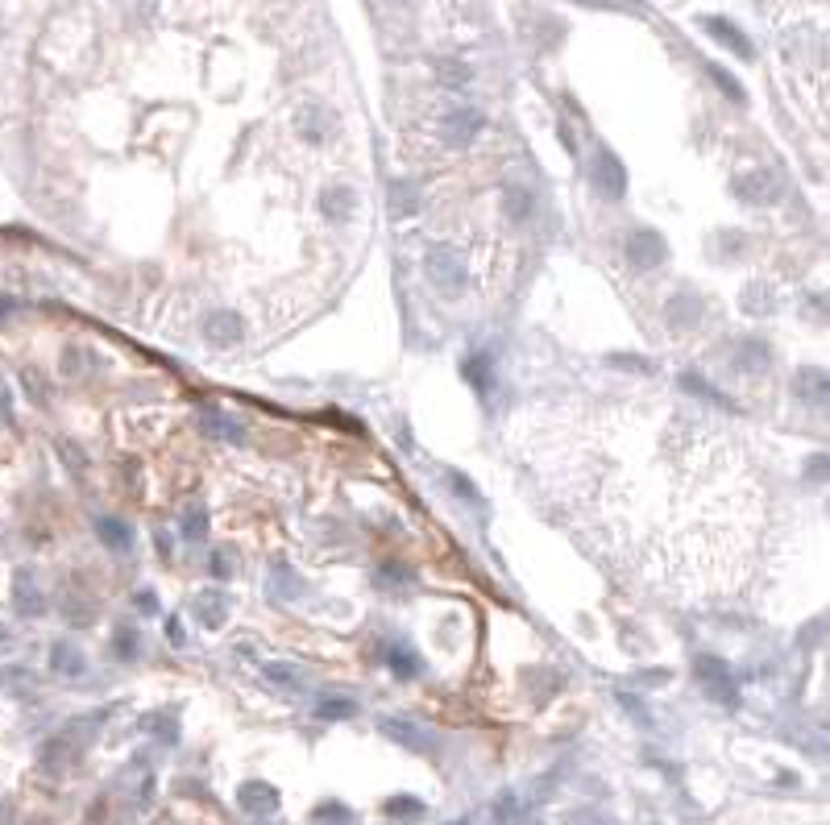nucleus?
<instances>
[{"label": "nucleus", "mask_w": 830, "mask_h": 825, "mask_svg": "<svg viewBox=\"0 0 830 825\" xmlns=\"http://www.w3.org/2000/svg\"><path fill=\"white\" fill-rule=\"evenodd\" d=\"M336 133H341V117L328 104H320V100H303L291 112V137L303 150H328L336 142Z\"/></svg>", "instance_id": "nucleus-1"}, {"label": "nucleus", "mask_w": 830, "mask_h": 825, "mask_svg": "<svg viewBox=\"0 0 830 825\" xmlns=\"http://www.w3.org/2000/svg\"><path fill=\"white\" fill-rule=\"evenodd\" d=\"M482 129H486V117H482L478 108H444L441 117H436L432 125V137L441 150H465V145H474L482 137Z\"/></svg>", "instance_id": "nucleus-2"}, {"label": "nucleus", "mask_w": 830, "mask_h": 825, "mask_svg": "<svg viewBox=\"0 0 830 825\" xmlns=\"http://www.w3.org/2000/svg\"><path fill=\"white\" fill-rule=\"evenodd\" d=\"M424 274L428 282H432L441 295H461V291L470 287V266H465V253L449 249V245H436V249H428L424 258Z\"/></svg>", "instance_id": "nucleus-3"}, {"label": "nucleus", "mask_w": 830, "mask_h": 825, "mask_svg": "<svg viewBox=\"0 0 830 825\" xmlns=\"http://www.w3.org/2000/svg\"><path fill=\"white\" fill-rule=\"evenodd\" d=\"M697 681H702V693L710 701H718V705H740V689H735V676L731 668L722 664L718 655H697L694 664Z\"/></svg>", "instance_id": "nucleus-4"}, {"label": "nucleus", "mask_w": 830, "mask_h": 825, "mask_svg": "<svg viewBox=\"0 0 830 825\" xmlns=\"http://www.w3.org/2000/svg\"><path fill=\"white\" fill-rule=\"evenodd\" d=\"M590 179H594L598 196L606 199H622V191H627V171H622V162L606 145H598L594 158H590Z\"/></svg>", "instance_id": "nucleus-5"}, {"label": "nucleus", "mask_w": 830, "mask_h": 825, "mask_svg": "<svg viewBox=\"0 0 830 825\" xmlns=\"http://www.w3.org/2000/svg\"><path fill=\"white\" fill-rule=\"evenodd\" d=\"M731 187H735V196L751 207H768V204L781 199V179H776L772 171H748V175H740Z\"/></svg>", "instance_id": "nucleus-6"}, {"label": "nucleus", "mask_w": 830, "mask_h": 825, "mask_svg": "<svg viewBox=\"0 0 830 825\" xmlns=\"http://www.w3.org/2000/svg\"><path fill=\"white\" fill-rule=\"evenodd\" d=\"M668 258V245L660 233H652V228H635L632 237H627V261H632L635 270H656L660 261Z\"/></svg>", "instance_id": "nucleus-7"}, {"label": "nucleus", "mask_w": 830, "mask_h": 825, "mask_svg": "<svg viewBox=\"0 0 830 825\" xmlns=\"http://www.w3.org/2000/svg\"><path fill=\"white\" fill-rule=\"evenodd\" d=\"M13 606H17L21 619H42L46 614V598H42V589H37L29 568H17V573H13Z\"/></svg>", "instance_id": "nucleus-8"}, {"label": "nucleus", "mask_w": 830, "mask_h": 825, "mask_svg": "<svg viewBox=\"0 0 830 825\" xmlns=\"http://www.w3.org/2000/svg\"><path fill=\"white\" fill-rule=\"evenodd\" d=\"M320 212L325 220H336V225H349L353 216H357V191L336 183V187H325L320 191Z\"/></svg>", "instance_id": "nucleus-9"}, {"label": "nucleus", "mask_w": 830, "mask_h": 825, "mask_svg": "<svg viewBox=\"0 0 830 825\" xmlns=\"http://www.w3.org/2000/svg\"><path fill=\"white\" fill-rule=\"evenodd\" d=\"M237 805H241L250 817H271L274 809H279V792L262 780H250V784L237 788Z\"/></svg>", "instance_id": "nucleus-10"}, {"label": "nucleus", "mask_w": 830, "mask_h": 825, "mask_svg": "<svg viewBox=\"0 0 830 825\" xmlns=\"http://www.w3.org/2000/svg\"><path fill=\"white\" fill-rule=\"evenodd\" d=\"M241 333H245V323H241V315H233V312H217V315H208L204 320V336L217 349H233L237 341H241Z\"/></svg>", "instance_id": "nucleus-11"}, {"label": "nucleus", "mask_w": 830, "mask_h": 825, "mask_svg": "<svg viewBox=\"0 0 830 825\" xmlns=\"http://www.w3.org/2000/svg\"><path fill=\"white\" fill-rule=\"evenodd\" d=\"M266 593H271L274 601H295L299 593H303V581L295 576V568H291L287 560H274L271 573H266Z\"/></svg>", "instance_id": "nucleus-12"}, {"label": "nucleus", "mask_w": 830, "mask_h": 825, "mask_svg": "<svg viewBox=\"0 0 830 825\" xmlns=\"http://www.w3.org/2000/svg\"><path fill=\"white\" fill-rule=\"evenodd\" d=\"M199 428H204L208 436H217V439H229V444H241V439H245L241 423H237L233 415L217 411V407H204V415H199Z\"/></svg>", "instance_id": "nucleus-13"}, {"label": "nucleus", "mask_w": 830, "mask_h": 825, "mask_svg": "<svg viewBox=\"0 0 830 825\" xmlns=\"http://www.w3.org/2000/svg\"><path fill=\"white\" fill-rule=\"evenodd\" d=\"M461 374L470 377V386L478 390L482 398H490V390H495V365H490V353H470V357L461 361Z\"/></svg>", "instance_id": "nucleus-14"}, {"label": "nucleus", "mask_w": 830, "mask_h": 825, "mask_svg": "<svg viewBox=\"0 0 830 825\" xmlns=\"http://www.w3.org/2000/svg\"><path fill=\"white\" fill-rule=\"evenodd\" d=\"M196 614H199V622H204L208 630H217V627H225V619H229V598L220 589H204L196 598Z\"/></svg>", "instance_id": "nucleus-15"}, {"label": "nucleus", "mask_w": 830, "mask_h": 825, "mask_svg": "<svg viewBox=\"0 0 830 825\" xmlns=\"http://www.w3.org/2000/svg\"><path fill=\"white\" fill-rule=\"evenodd\" d=\"M536 212V199L527 187H519V183H511V187H503V216L511 220V225H524V220H532Z\"/></svg>", "instance_id": "nucleus-16"}, {"label": "nucleus", "mask_w": 830, "mask_h": 825, "mask_svg": "<svg viewBox=\"0 0 830 825\" xmlns=\"http://www.w3.org/2000/svg\"><path fill=\"white\" fill-rule=\"evenodd\" d=\"M382 735L395 738V743H403V746H411V751H428V746H432V735H424V730L415 726V722L382 718Z\"/></svg>", "instance_id": "nucleus-17"}, {"label": "nucleus", "mask_w": 830, "mask_h": 825, "mask_svg": "<svg viewBox=\"0 0 830 825\" xmlns=\"http://www.w3.org/2000/svg\"><path fill=\"white\" fill-rule=\"evenodd\" d=\"M702 26H706V34H714L722 46H731V50L740 54V58H751V42L731 26V21H722V17H702Z\"/></svg>", "instance_id": "nucleus-18"}, {"label": "nucleus", "mask_w": 830, "mask_h": 825, "mask_svg": "<svg viewBox=\"0 0 830 825\" xmlns=\"http://www.w3.org/2000/svg\"><path fill=\"white\" fill-rule=\"evenodd\" d=\"M797 398L814 407H826V369H802L797 374Z\"/></svg>", "instance_id": "nucleus-19"}, {"label": "nucleus", "mask_w": 830, "mask_h": 825, "mask_svg": "<svg viewBox=\"0 0 830 825\" xmlns=\"http://www.w3.org/2000/svg\"><path fill=\"white\" fill-rule=\"evenodd\" d=\"M50 668H55L59 676H83V655H80V647H71V643H55L50 647Z\"/></svg>", "instance_id": "nucleus-20"}, {"label": "nucleus", "mask_w": 830, "mask_h": 825, "mask_svg": "<svg viewBox=\"0 0 830 825\" xmlns=\"http://www.w3.org/2000/svg\"><path fill=\"white\" fill-rule=\"evenodd\" d=\"M96 535L104 539L112 552H129V547H133V531H129L121 519H96Z\"/></svg>", "instance_id": "nucleus-21"}, {"label": "nucleus", "mask_w": 830, "mask_h": 825, "mask_svg": "<svg viewBox=\"0 0 830 825\" xmlns=\"http://www.w3.org/2000/svg\"><path fill=\"white\" fill-rule=\"evenodd\" d=\"M387 664H390V672L399 676V681H415V676H420V655L411 651V647H390L387 651Z\"/></svg>", "instance_id": "nucleus-22"}, {"label": "nucleus", "mask_w": 830, "mask_h": 825, "mask_svg": "<svg viewBox=\"0 0 830 825\" xmlns=\"http://www.w3.org/2000/svg\"><path fill=\"white\" fill-rule=\"evenodd\" d=\"M390 212H395V220H411V216L420 212V196H415V187L395 183V187H390Z\"/></svg>", "instance_id": "nucleus-23"}, {"label": "nucleus", "mask_w": 830, "mask_h": 825, "mask_svg": "<svg viewBox=\"0 0 830 825\" xmlns=\"http://www.w3.org/2000/svg\"><path fill=\"white\" fill-rule=\"evenodd\" d=\"M743 307H748L751 315H768L776 307V291L768 287V282H751V287L743 291Z\"/></svg>", "instance_id": "nucleus-24"}, {"label": "nucleus", "mask_w": 830, "mask_h": 825, "mask_svg": "<svg viewBox=\"0 0 830 825\" xmlns=\"http://www.w3.org/2000/svg\"><path fill=\"white\" fill-rule=\"evenodd\" d=\"M353 714H357V701H349V697H320V705H316V718H325V722H345Z\"/></svg>", "instance_id": "nucleus-25"}, {"label": "nucleus", "mask_w": 830, "mask_h": 825, "mask_svg": "<svg viewBox=\"0 0 830 825\" xmlns=\"http://www.w3.org/2000/svg\"><path fill=\"white\" fill-rule=\"evenodd\" d=\"M681 386H686V390H689V395L706 398V403L722 407V411H727V407H731V403H727V398H722V395H718V390H714V386H710V382H706V377H697V374H681Z\"/></svg>", "instance_id": "nucleus-26"}, {"label": "nucleus", "mask_w": 830, "mask_h": 825, "mask_svg": "<svg viewBox=\"0 0 830 825\" xmlns=\"http://www.w3.org/2000/svg\"><path fill=\"white\" fill-rule=\"evenodd\" d=\"M262 676L271 684H279V689H299V684H303V672H299L295 664H266Z\"/></svg>", "instance_id": "nucleus-27"}, {"label": "nucleus", "mask_w": 830, "mask_h": 825, "mask_svg": "<svg viewBox=\"0 0 830 825\" xmlns=\"http://www.w3.org/2000/svg\"><path fill=\"white\" fill-rule=\"evenodd\" d=\"M735 365L748 369V374H756V369H768V344L748 341V344H743V353L735 357Z\"/></svg>", "instance_id": "nucleus-28"}, {"label": "nucleus", "mask_w": 830, "mask_h": 825, "mask_svg": "<svg viewBox=\"0 0 830 825\" xmlns=\"http://www.w3.org/2000/svg\"><path fill=\"white\" fill-rule=\"evenodd\" d=\"M387 813L399 817V821H420V817H424V805H420L415 797H395V800H387Z\"/></svg>", "instance_id": "nucleus-29"}, {"label": "nucleus", "mask_w": 830, "mask_h": 825, "mask_svg": "<svg viewBox=\"0 0 830 825\" xmlns=\"http://www.w3.org/2000/svg\"><path fill=\"white\" fill-rule=\"evenodd\" d=\"M204 531H208V514L199 511V506H191V511L183 514V535H187V539H204Z\"/></svg>", "instance_id": "nucleus-30"}, {"label": "nucleus", "mask_w": 830, "mask_h": 825, "mask_svg": "<svg viewBox=\"0 0 830 825\" xmlns=\"http://www.w3.org/2000/svg\"><path fill=\"white\" fill-rule=\"evenodd\" d=\"M436 71L444 75V83H449V88H465V83H470V67H461V63H441Z\"/></svg>", "instance_id": "nucleus-31"}, {"label": "nucleus", "mask_w": 830, "mask_h": 825, "mask_svg": "<svg viewBox=\"0 0 830 825\" xmlns=\"http://www.w3.org/2000/svg\"><path fill=\"white\" fill-rule=\"evenodd\" d=\"M117 655H121V660H133V655H137V630L133 627L117 630Z\"/></svg>", "instance_id": "nucleus-32"}, {"label": "nucleus", "mask_w": 830, "mask_h": 825, "mask_svg": "<svg viewBox=\"0 0 830 825\" xmlns=\"http://www.w3.org/2000/svg\"><path fill=\"white\" fill-rule=\"evenodd\" d=\"M710 75H714V79H718V88L727 91V96H731L735 104H743V91H740V83H735L731 75H727V71H718V67H710Z\"/></svg>", "instance_id": "nucleus-33"}, {"label": "nucleus", "mask_w": 830, "mask_h": 825, "mask_svg": "<svg viewBox=\"0 0 830 825\" xmlns=\"http://www.w3.org/2000/svg\"><path fill=\"white\" fill-rule=\"evenodd\" d=\"M449 481L457 485V493H461V498H470V502H478V490H474V481H465L461 473H449Z\"/></svg>", "instance_id": "nucleus-34"}, {"label": "nucleus", "mask_w": 830, "mask_h": 825, "mask_svg": "<svg viewBox=\"0 0 830 825\" xmlns=\"http://www.w3.org/2000/svg\"><path fill=\"white\" fill-rule=\"evenodd\" d=\"M586 9H632V0H578Z\"/></svg>", "instance_id": "nucleus-35"}, {"label": "nucleus", "mask_w": 830, "mask_h": 825, "mask_svg": "<svg viewBox=\"0 0 830 825\" xmlns=\"http://www.w3.org/2000/svg\"><path fill=\"white\" fill-rule=\"evenodd\" d=\"M212 576H229V552H212Z\"/></svg>", "instance_id": "nucleus-36"}, {"label": "nucleus", "mask_w": 830, "mask_h": 825, "mask_svg": "<svg viewBox=\"0 0 830 825\" xmlns=\"http://www.w3.org/2000/svg\"><path fill=\"white\" fill-rule=\"evenodd\" d=\"M619 701H622V705H627V709H632V714H635V718H640V722H648V709H644L640 701L632 697V693H619Z\"/></svg>", "instance_id": "nucleus-37"}, {"label": "nucleus", "mask_w": 830, "mask_h": 825, "mask_svg": "<svg viewBox=\"0 0 830 825\" xmlns=\"http://www.w3.org/2000/svg\"><path fill=\"white\" fill-rule=\"evenodd\" d=\"M316 817H325V821H345V817H349V809H345V805H325Z\"/></svg>", "instance_id": "nucleus-38"}, {"label": "nucleus", "mask_w": 830, "mask_h": 825, "mask_svg": "<svg viewBox=\"0 0 830 825\" xmlns=\"http://www.w3.org/2000/svg\"><path fill=\"white\" fill-rule=\"evenodd\" d=\"M810 477H814V481H822V477H826V457H822V452L810 460Z\"/></svg>", "instance_id": "nucleus-39"}, {"label": "nucleus", "mask_w": 830, "mask_h": 825, "mask_svg": "<svg viewBox=\"0 0 830 825\" xmlns=\"http://www.w3.org/2000/svg\"><path fill=\"white\" fill-rule=\"evenodd\" d=\"M166 639H171V643H183V627H179V619H166Z\"/></svg>", "instance_id": "nucleus-40"}, {"label": "nucleus", "mask_w": 830, "mask_h": 825, "mask_svg": "<svg viewBox=\"0 0 830 825\" xmlns=\"http://www.w3.org/2000/svg\"><path fill=\"white\" fill-rule=\"evenodd\" d=\"M154 539H158V552H163V556H171V539H166V531H158Z\"/></svg>", "instance_id": "nucleus-41"}, {"label": "nucleus", "mask_w": 830, "mask_h": 825, "mask_svg": "<svg viewBox=\"0 0 830 825\" xmlns=\"http://www.w3.org/2000/svg\"><path fill=\"white\" fill-rule=\"evenodd\" d=\"M137 606H142V610H154V593H150V589L137 593Z\"/></svg>", "instance_id": "nucleus-42"}, {"label": "nucleus", "mask_w": 830, "mask_h": 825, "mask_svg": "<svg viewBox=\"0 0 830 825\" xmlns=\"http://www.w3.org/2000/svg\"><path fill=\"white\" fill-rule=\"evenodd\" d=\"M13 307H17V303H13V299H9V295H0V320H5V315H9V312H13Z\"/></svg>", "instance_id": "nucleus-43"}, {"label": "nucleus", "mask_w": 830, "mask_h": 825, "mask_svg": "<svg viewBox=\"0 0 830 825\" xmlns=\"http://www.w3.org/2000/svg\"><path fill=\"white\" fill-rule=\"evenodd\" d=\"M0 643H5V627H0Z\"/></svg>", "instance_id": "nucleus-44"}, {"label": "nucleus", "mask_w": 830, "mask_h": 825, "mask_svg": "<svg viewBox=\"0 0 830 825\" xmlns=\"http://www.w3.org/2000/svg\"><path fill=\"white\" fill-rule=\"evenodd\" d=\"M457 825H465V821H457Z\"/></svg>", "instance_id": "nucleus-45"}]
</instances>
